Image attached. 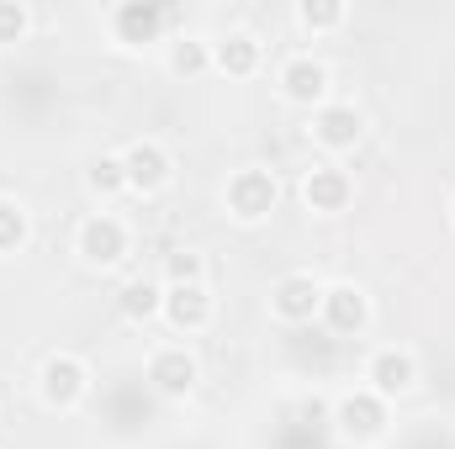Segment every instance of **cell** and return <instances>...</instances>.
Here are the masks:
<instances>
[{
    "label": "cell",
    "mask_w": 455,
    "mask_h": 449,
    "mask_svg": "<svg viewBox=\"0 0 455 449\" xmlns=\"http://www.w3.org/2000/svg\"><path fill=\"white\" fill-rule=\"evenodd\" d=\"M329 429L339 434V445L371 449L392 434V402H381L371 386H344L329 402Z\"/></svg>",
    "instance_id": "6da1fadb"
},
{
    "label": "cell",
    "mask_w": 455,
    "mask_h": 449,
    "mask_svg": "<svg viewBox=\"0 0 455 449\" xmlns=\"http://www.w3.org/2000/svg\"><path fill=\"white\" fill-rule=\"evenodd\" d=\"M223 212L238 227H265L281 212V175L265 164H238L223 185Z\"/></svg>",
    "instance_id": "7a4b0ae2"
},
{
    "label": "cell",
    "mask_w": 455,
    "mask_h": 449,
    "mask_svg": "<svg viewBox=\"0 0 455 449\" xmlns=\"http://www.w3.org/2000/svg\"><path fill=\"white\" fill-rule=\"evenodd\" d=\"M91 386H96V375H91L85 354H75V349H53L37 365V397L48 413H80L91 402Z\"/></svg>",
    "instance_id": "3957f363"
},
{
    "label": "cell",
    "mask_w": 455,
    "mask_h": 449,
    "mask_svg": "<svg viewBox=\"0 0 455 449\" xmlns=\"http://www.w3.org/2000/svg\"><path fill=\"white\" fill-rule=\"evenodd\" d=\"M143 381L159 402H186L196 397L202 386V359L186 338H170V343H154L148 349V365H143Z\"/></svg>",
    "instance_id": "277c9868"
},
{
    "label": "cell",
    "mask_w": 455,
    "mask_h": 449,
    "mask_svg": "<svg viewBox=\"0 0 455 449\" xmlns=\"http://www.w3.org/2000/svg\"><path fill=\"white\" fill-rule=\"evenodd\" d=\"M275 96L286 101V106H297V112H318V106H329L334 101V69L318 59V53H291V59H281V69H275Z\"/></svg>",
    "instance_id": "5b68a950"
},
{
    "label": "cell",
    "mask_w": 455,
    "mask_h": 449,
    "mask_svg": "<svg viewBox=\"0 0 455 449\" xmlns=\"http://www.w3.org/2000/svg\"><path fill=\"white\" fill-rule=\"evenodd\" d=\"M75 254H80L85 270H101V275L122 270L127 254H132V227L122 223L116 212H91L75 227Z\"/></svg>",
    "instance_id": "8992f818"
},
{
    "label": "cell",
    "mask_w": 455,
    "mask_h": 449,
    "mask_svg": "<svg viewBox=\"0 0 455 449\" xmlns=\"http://www.w3.org/2000/svg\"><path fill=\"white\" fill-rule=\"evenodd\" d=\"M122 154V175H127V196H143V201H154V196H164L170 191V180H175V154L164 148V138H132V143H122L116 148Z\"/></svg>",
    "instance_id": "52a82bcc"
},
{
    "label": "cell",
    "mask_w": 455,
    "mask_h": 449,
    "mask_svg": "<svg viewBox=\"0 0 455 449\" xmlns=\"http://www.w3.org/2000/svg\"><path fill=\"white\" fill-rule=\"evenodd\" d=\"M170 21H175V11L159 5V0H116L112 11H107V32H112L116 48H127V53L159 48L164 32H170Z\"/></svg>",
    "instance_id": "ba28073f"
},
{
    "label": "cell",
    "mask_w": 455,
    "mask_h": 449,
    "mask_svg": "<svg viewBox=\"0 0 455 449\" xmlns=\"http://www.w3.org/2000/svg\"><path fill=\"white\" fill-rule=\"evenodd\" d=\"M360 386H371L381 402H397L419 386V354L408 343H381L365 354V370H360Z\"/></svg>",
    "instance_id": "9c48e42d"
},
{
    "label": "cell",
    "mask_w": 455,
    "mask_h": 449,
    "mask_svg": "<svg viewBox=\"0 0 455 449\" xmlns=\"http://www.w3.org/2000/svg\"><path fill=\"white\" fill-rule=\"evenodd\" d=\"M318 307H323V280L313 270H286L275 286H270V318L281 328H307L318 323Z\"/></svg>",
    "instance_id": "30bf717a"
},
{
    "label": "cell",
    "mask_w": 455,
    "mask_h": 449,
    "mask_svg": "<svg viewBox=\"0 0 455 449\" xmlns=\"http://www.w3.org/2000/svg\"><path fill=\"white\" fill-rule=\"evenodd\" d=\"M307 138L329 154V159H339V154H355L360 143H365V112L355 106V101H329V106H318V112L307 116Z\"/></svg>",
    "instance_id": "8fae6325"
},
{
    "label": "cell",
    "mask_w": 455,
    "mask_h": 449,
    "mask_svg": "<svg viewBox=\"0 0 455 449\" xmlns=\"http://www.w3.org/2000/svg\"><path fill=\"white\" fill-rule=\"evenodd\" d=\"M212 318H218V296H212V286L207 280H191V286H164V328L175 338H196L212 328Z\"/></svg>",
    "instance_id": "7c38bea8"
},
{
    "label": "cell",
    "mask_w": 455,
    "mask_h": 449,
    "mask_svg": "<svg viewBox=\"0 0 455 449\" xmlns=\"http://www.w3.org/2000/svg\"><path fill=\"white\" fill-rule=\"evenodd\" d=\"M318 323L334 338H360L371 328V296H365V286H355V280H323Z\"/></svg>",
    "instance_id": "4fadbf2b"
},
{
    "label": "cell",
    "mask_w": 455,
    "mask_h": 449,
    "mask_svg": "<svg viewBox=\"0 0 455 449\" xmlns=\"http://www.w3.org/2000/svg\"><path fill=\"white\" fill-rule=\"evenodd\" d=\"M302 207L313 212V217H339L349 212V201H355V175L334 164V159H323V164H313L307 175H302Z\"/></svg>",
    "instance_id": "5bb4252c"
},
{
    "label": "cell",
    "mask_w": 455,
    "mask_h": 449,
    "mask_svg": "<svg viewBox=\"0 0 455 449\" xmlns=\"http://www.w3.org/2000/svg\"><path fill=\"white\" fill-rule=\"evenodd\" d=\"M265 69V37L249 27H233L223 37H212V75L228 80H254Z\"/></svg>",
    "instance_id": "9a60e30c"
},
{
    "label": "cell",
    "mask_w": 455,
    "mask_h": 449,
    "mask_svg": "<svg viewBox=\"0 0 455 449\" xmlns=\"http://www.w3.org/2000/svg\"><path fill=\"white\" fill-rule=\"evenodd\" d=\"M116 312H122V323H132V328L159 323V318H164V280H159V275H132V280H122Z\"/></svg>",
    "instance_id": "2e32d148"
},
{
    "label": "cell",
    "mask_w": 455,
    "mask_h": 449,
    "mask_svg": "<svg viewBox=\"0 0 455 449\" xmlns=\"http://www.w3.org/2000/svg\"><path fill=\"white\" fill-rule=\"evenodd\" d=\"M164 64H170V75H180V80L212 75V37H202V32L170 37V43H164Z\"/></svg>",
    "instance_id": "e0dca14e"
},
{
    "label": "cell",
    "mask_w": 455,
    "mask_h": 449,
    "mask_svg": "<svg viewBox=\"0 0 455 449\" xmlns=\"http://www.w3.org/2000/svg\"><path fill=\"white\" fill-rule=\"evenodd\" d=\"M291 21H297V32L302 37H334L344 32V21H349V5L344 0H297V11H291Z\"/></svg>",
    "instance_id": "ac0fdd59"
},
{
    "label": "cell",
    "mask_w": 455,
    "mask_h": 449,
    "mask_svg": "<svg viewBox=\"0 0 455 449\" xmlns=\"http://www.w3.org/2000/svg\"><path fill=\"white\" fill-rule=\"evenodd\" d=\"M32 243V212L16 196H0V259H16Z\"/></svg>",
    "instance_id": "d6986e66"
},
{
    "label": "cell",
    "mask_w": 455,
    "mask_h": 449,
    "mask_svg": "<svg viewBox=\"0 0 455 449\" xmlns=\"http://www.w3.org/2000/svg\"><path fill=\"white\" fill-rule=\"evenodd\" d=\"M85 191H91L96 201H116V196H127L122 154H101V159H91V169H85Z\"/></svg>",
    "instance_id": "ffe728a7"
},
{
    "label": "cell",
    "mask_w": 455,
    "mask_h": 449,
    "mask_svg": "<svg viewBox=\"0 0 455 449\" xmlns=\"http://www.w3.org/2000/svg\"><path fill=\"white\" fill-rule=\"evenodd\" d=\"M32 5L27 0H0V48H16V43H27L32 37Z\"/></svg>",
    "instance_id": "44dd1931"
},
{
    "label": "cell",
    "mask_w": 455,
    "mask_h": 449,
    "mask_svg": "<svg viewBox=\"0 0 455 449\" xmlns=\"http://www.w3.org/2000/svg\"><path fill=\"white\" fill-rule=\"evenodd\" d=\"M164 286H191V280H207V259L196 254V248H175L170 259H164V275H159Z\"/></svg>",
    "instance_id": "7402d4cb"
},
{
    "label": "cell",
    "mask_w": 455,
    "mask_h": 449,
    "mask_svg": "<svg viewBox=\"0 0 455 449\" xmlns=\"http://www.w3.org/2000/svg\"><path fill=\"white\" fill-rule=\"evenodd\" d=\"M451 227H455V196H451Z\"/></svg>",
    "instance_id": "603a6c76"
}]
</instances>
